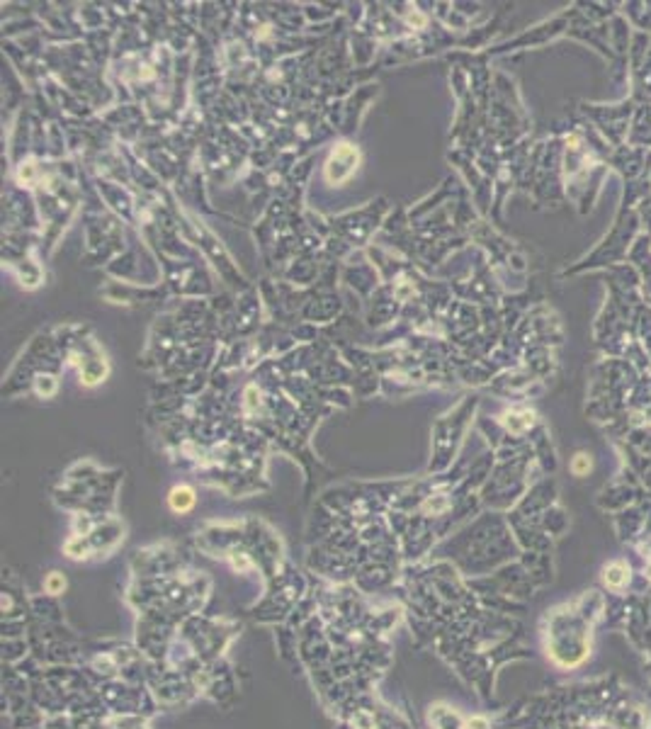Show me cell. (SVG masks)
<instances>
[{"label":"cell","mask_w":651,"mask_h":729,"mask_svg":"<svg viewBox=\"0 0 651 729\" xmlns=\"http://www.w3.org/2000/svg\"><path fill=\"white\" fill-rule=\"evenodd\" d=\"M629 581V567L625 562H612L602 569V583H605L610 591H622Z\"/></svg>","instance_id":"cell-1"},{"label":"cell","mask_w":651,"mask_h":729,"mask_svg":"<svg viewBox=\"0 0 651 729\" xmlns=\"http://www.w3.org/2000/svg\"><path fill=\"white\" fill-rule=\"evenodd\" d=\"M335 165H338V168H345V173L350 175L355 168H357V151H355L350 144H340L328 160V168H335Z\"/></svg>","instance_id":"cell-2"},{"label":"cell","mask_w":651,"mask_h":729,"mask_svg":"<svg viewBox=\"0 0 651 729\" xmlns=\"http://www.w3.org/2000/svg\"><path fill=\"white\" fill-rule=\"evenodd\" d=\"M168 505L173 513H187L194 505V491L189 486H175L168 496Z\"/></svg>","instance_id":"cell-3"},{"label":"cell","mask_w":651,"mask_h":729,"mask_svg":"<svg viewBox=\"0 0 651 729\" xmlns=\"http://www.w3.org/2000/svg\"><path fill=\"white\" fill-rule=\"evenodd\" d=\"M44 588H46L49 593H61L63 588H66V578H63L58 571L49 573V576H46V581H44Z\"/></svg>","instance_id":"cell-4"},{"label":"cell","mask_w":651,"mask_h":729,"mask_svg":"<svg viewBox=\"0 0 651 729\" xmlns=\"http://www.w3.org/2000/svg\"><path fill=\"white\" fill-rule=\"evenodd\" d=\"M588 469H591V460H588L586 455H576V460H573V471H576V474H586Z\"/></svg>","instance_id":"cell-5"}]
</instances>
